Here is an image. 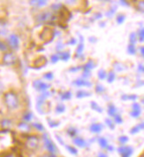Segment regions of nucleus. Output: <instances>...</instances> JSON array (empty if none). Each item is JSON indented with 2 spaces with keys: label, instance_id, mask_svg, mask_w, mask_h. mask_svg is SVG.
Listing matches in <instances>:
<instances>
[{
  "label": "nucleus",
  "instance_id": "bb28decb",
  "mask_svg": "<svg viewBox=\"0 0 144 157\" xmlns=\"http://www.w3.org/2000/svg\"><path fill=\"white\" fill-rule=\"evenodd\" d=\"M114 79H115L114 72H110L109 75H107V81H108V83H112L114 81Z\"/></svg>",
  "mask_w": 144,
  "mask_h": 157
},
{
  "label": "nucleus",
  "instance_id": "603ef678",
  "mask_svg": "<svg viewBox=\"0 0 144 157\" xmlns=\"http://www.w3.org/2000/svg\"><path fill=\"white\" fill-rule=\"evenodd\" d=\"M75 43H76V40H75L74 38H72L69 44H72V45H74V44H75Z\"/></svg>",
  "mask_w": 144,
  "mask_h": 157
},
{
  "label": "nucleus",
  "instance_id": "aec40b11",
  "mask_svg": "<svg viewBox=\"0 0 144 157\" xmlns=\"http://www.w3.org/2000/svg\"><path fill=\"white\" fill-rule=\"evenodd\" d=\"M127 52H128V53H129V54H132V55L135 54L136 53L135 45V44H130L127 46Z\"/></svg>",
  "mask_w": 144,
  "mask_h": 157
},
{
  "label": "nucleus",
  "instance_id": "423d86ee",
  "mask_svg": "<svg viewBox=\"0 0 144 157\" xmlns=\"http://www.w3.org/2000/svg\"><path fill=\"white\" fill-rule=\"evenodd\" d=\"M52 14H51L50 12H44V13H42L41 14H39L37 16V21L38 22H43V21H46L48 20H51L52 18Z\"/></svg>",
  "mask_w": 144,
  "mask_h": 157
},
{
  "label": "nucleus",
  "instance_id": "2eb2a0df",
  "mask_svg": "<svg viewBox=\"0 0 144 157\" xmlns=\"http://www.w3.org/2000/svg\"><path fill=\"white\" fill-rule=\"evenodd\" d=\"M89 96H91V93L85 91H79L76 93V97L77 98H79V99H81V98H85V97H89Z\"/></svg>",
  "mask_w": 144,
  "mask_h": 157
},
{
  "label": "nucleus",
  "instance_id": "c9c22d12",
  "mask_svg": "<svg viewBox=\"0 0 144 157\" xmlns=\"http://www.w3.org/2000/svg\"><path fill=\"white\" fill-rule=\"evenodd\" d=\"M105 123H106V124L110 127V129H111V130H114L115 126H114V124H113V122H112L110 119H106V120H105Z\"/></svg>",
  "mask_w": 144,
  "mask_h": 157
},
{
  "label": "nucleus",
  "instance_id": "b1692460",
  "mask_svg": "<svg viewBox=\"0 0 144 157\" xmlns=\"http://www.w3.org/2000/svg\"><path fill=\"white\" fill-rule=\"evenodd\" d=\"M97 75H98L99 79L103 80V79H105V78L107 77V73H106L103 69H101V70H99V72H98Z\"/></svg>",
  "mask_w": 144,
  "mask_h": 157
},
{
  "label": "nucleus",
  "instance_id": "c756f323",
  "mask_svg": "<svg viewBox=\"0 0 144 157\" xmlns=\"http://www.w3.org/2000/svg\"><path fill=\"white\" fill-rule=\"evenodd\" d=\"M114 68H115L117 71H123L126 67L123 66L122 64H120V63H118V62H117V63H115V64H114Z\"/></svg>",
  "mask_w": 144,
  "mask_h": 157
},
{
  "label": "nucleus",
  "instance_id": "4c0bfd02",
  "mask_svg": "<svg viewBox=\"0 0 144 157\" xmlns=\"http://www.w3.org/2000/svg\"><path fill=\"white\" fill-rule=\"evenodd\" d=\"M67 149L73 155H77V153H78L76 149L74 148V147H71V146H67Z\"/></svg>",
  "mask_w": 144,
  "mask_h": 157
},
{
  "label": "nucleus",
  "instance_id": "7ed1b4c3",
  "mask_svg": "<svg viewBox=\"0 0 144 157\" xmlns=\"http://www.w3.org/2000/svg\"><path fill=\"white\" fill-rule=\"evenodd\" d=\"M38 144H39V140L35 136L28 137L27 140V142H26L27 147L29 149H32V150H34L36 148L38 147Z\"/></svg>",
  "mask_w": 144,
  "mask_h": 157
},
{
  "label": "nucleus",
  "instance_id": "864d4df0",
  "mask_svg": "<svg viewBox=\"0 0 144 157\" xmlns=\"http://www.w3.org/2000/svg\"><path fill=\"white\" fill-rule=\"evenodd\" d=\"M143 67H144L142 66V65H139L138 70H139L140 72H143Z\"/></svg>",
  "mask_w": 144,
  "mask_h": 157
},
{
  "label": "nucleus",
  "instance_id": "8fccbe9b",
  "mask_svg": "<svg viewBox=\"0 0 144 157\" xmlns=\"http://www.w3.org/2000/svg\"><path fill=\"white\" fill-rule=\"evenodd\" d=\"M102 17L103 16L101 13H95V19H101Z\"/></svg>",
  "mask_w": 144,
  "mask_h": 157
},
{
  "label": "nucleus",
  "instance_id": "37998d69",
  "mask_svg": "<svg viewBox=\"0 0 144 157\" xmlns=\"http://www.w3.org/2000/svg\"><path fill=\"white\" fill-rule=\"evenodd\" d=\"M132 108H133L134 111H142L141 110V107H140V105L138 103H134L133 106H132Z\"/></svg>",
  "mask_w": 144,
  "mask_h": 157
},
{
  "label": "nucleus",
  "instance_id": "f257e3e1",
  "mask_svg": "<svg viewBox=\"0 0 144 157\" xmlns=\"http://www.w3.org/2000/svg\"><path fill=\"white\" fill-rule=\"evenodd\" d=\"M5 102L10 109H15L19 106V99L13 92H7L5 94Z\"/></svg>",
  "mask_w": 144,
  "mask_h": 157
},
{
  "label": "nucleus",
  "instance_id": "49530a36",
  "mask_svg": "<svg viewBox=\"0 0 144 157\" xmlns=\"http://www.w3.org/2000/svg\"><path fill=\"white\" fill-rule=\"evenodd\" d=\"M90 70H87V69H84V72H83V74H82V76L85 77V78H87V77H89L90 76Z\"/></svg>",
  "mask_w": 144,
  "mask_h": 157
},
{
  "label": "nucleus",
  "instance_id": "58836bf2",
  "mask_svg": "<svg viewBox=\"0 0 144 157\" xmlns=\"http://www.w3.org/2000/svg\"><path fill=\"white\" fill-rule=\"evenodd\" d=\"M141 115V111H132L131 113H130V116H132V117H135V118H138L139 116Z\"/></svg>",
  "mask_w": 144,
  "mask_h": 157
},
{
  "label": "nucleus",
  "instance_id": "09e8293b",
  "mask_svg": "<svg viewBox=\"0 0 144 157\" xmlns=\"http://www.w3.org/2000/svg\"><path fill=\"white\" fill-rule=\"evenodd\" d=\"M31 118H32V114H30V113L27 114L24 116V119H25L26 121H29V120H31Z\"/></svg>",
  "mask_w": 144,
  "mask_h": 157
},
{
  "label": "nucleus",
  "instance_id": "a878e982",
  "mask_svg": "<svg viewBox=\"0 0 144 157\" xmlns=\"http://www.w3.org/2000/svg\"><path fill=\"white\" fill-rule=\"evenodd\" d=\"M77 131L76 129H74V128H69L67 130V134L69 136H71L72 138H74L75 137V135H76Z\"/></svg>",
  "mask_w": 144,
  "mask_h": 157
},
{
  "label": "nucleus",
  "instance_id": "dca6fc26",
  "mask_svg": "<svg viewBox=\"0 0 144 157\" xmlns=\"http://www.w3.org/2000/svg\"><path fill=\"white\" fill-rule=\"evenodd\" d=\"M59 59H62L64 61H67L70 59V53L68 52H59Z\"/></svg>",
  "mask_w": 144,
  "mask_h": 157
},
{
  "label": "nucleus",
  "instance_id": "4be33fe9",
  "mask_svg": "<svg viewBox=\"0 0 144 157\" xmlns=\"http://www.w3.org/2000/svg\"><path fill=\"white\" fill-rule=\"evenodd\" d=\"M121 99L123 100H127V99H130V100H135L137 99V96L136 95H127V94H124L122 95Z\"/></svg>",
  "mask_w": 144,
  "mask_h": 157
},
{
  "label": "nucleus",
  "instance_id": "3c124183",
  "mask_svg": "<svg viewBox=\"0 0 144 157\" xmlns=\"http://www.w3.org/2000/svg\"><path fill=\"white\" fill-rule=\"evenodd\" d=\"M81 68V67H73V68L70 69V71H72V72H73V71H78V70H80Z\"/></svg>",
  "mask_w": 144,
  "mask_h": 157
},
{
  "label": "nucleus",
  "instance_id": "9b49d317",
  "mask_svg": "<svg viewBox=\"0 0 144 157\" xmlns=\"http://www.w3.org/2000/svg\"><path fill=\"white\" fill-rule=\"evenodd\" d=\"M90 131L94 133H99L102 132L103 125L101 124H93L90 125Z\"/></svg>",
  "mask_w": 144,
  "mask_h": 157
},
{
  "label": "nucleus",
  "instance_id": "338daca9",
  "mask_svg": "<svg viewBox=\"0 0 144 157\" xmlns=\"http://www.w3.org/2000/svg\"><path fill=\"white\" fill-rule=\"evenodd\" d=\"M7 157H13V156H12V155H9V156H7Z\"/></svg>",
  "mask_w": 144,
  "mask_h": 157
},
{
  "label": "nucleus",
  "instance_id": "79ce46f5",
  "mask_svg": "<svg viewBox=\"0 0 144 157\" xmlns=\"http://www.w3.org/2000/svg\"><path fill=\"white\" fill-rule=\"evenodd\" d=\"M44 76V78H46L47 80H52L53 79V77H54V75L51 72H49V73H46V74L43 75Z\"/></svg>",
  "mask_w": 144,
  "mask_h": 157
},
{
  "label": "nucleus",
  "instance_id": "cd10ccee",
  "mask_svg": "<svg viewBox=\"0 0 144 157\" xmlns=\"http://www.w3.org/2000/svg\"><path fill=\"white\" fill-rule=\"evenodd\" d=\"M125 20H126V16L124 14H119L117 16V22L119 24H122L125 21Z\"/></svg>",
  "mask_w": 144,
  "mask_h": 157
},
{
  "label": "nucleus",
  "instance_id": "0eeeda50",
  "mask_svg": "<svg viewBox=\"0 0 144 157\" xmlns=\"http://www.w3.org/2000/svg\"><path fill=\"white\" fill-rule=\"evenodd\" d=\"M34 86L36 90H39V91H44V90H47V89L50 87V85H49V84H47V83H42V81H40V80L34 81Z\"/></svg>",
  "mask_w": 144,
  "mask_h": 157
},
{
  "label": "nucleus",
  "instance_id": "f3484780",
  "mask_svg": "<svg viewBox=\"0 0 144 157\" xmlns=\"http://www.w3.org/2000/svg\"><path fill=\"white\" fill-rule=\"evenodd\" d=\"M98 143L102 148H107V147H108V142L106 140V139H104V138H99Z\"/></svg>",
  "mask_w": 144,
  "mask_h": 157
},
{
  "label": "nucleus",
  "instance_id": "c85d7f7f",
  "mask_svg": "<svg viewBox=\"0 0 144 157\" xmlns=\"http://www.w3.org/2000/svg\"><path fill=\"white\" fill-rule=\"evenodd\" d=\"M31 4L35 5L37 6H45L47 4V2L46 1H31Z\"/></svg>",
  "mask_w": 144,
  "mask_h": 157
},
{
  "label": "nucleus",
  "instance_id": "7c9ffc66",
  "mask_svg": "<svg viewBox=\"0 0 144 157\" xmlns=\"http://www.w3.org/2000/svg\"><path fill=\"white\" fill-rule=\"evenodd\" d=\"M66 110V107L64 106V105H62V104H59V105H58L57 106V108H56V112L57 113H63L64 111Z\"/></svg>",
  "mask_w": 144,
  "mask_h": 157
},
{
  "label": "nucleus",
  "instance_id": "ea45409f",
  "mask_svg": "<svg viewBox=\"0 0 144 157\" xmlns=\"http://www.w3.org/2000/svg\"><path fill=\"white\" fill-rule=\"evenodd\" d=\"M119 141L121 144H125V143H127V141H128V138H127V136H121V137L119 138Z\"/></svg>",
  "mask_w": 144,
  "mask_h": 157
},
{
  "label": "nucleus",
  "instance_id": "bf43d9fd",
  "mask_svg": "<svg viewBox=\"0 0 144 157\" xmlns=\"http://www.w3.org/2000/svg\"><path fill=\"white\" fill-rule=\"evenodd\" d=\"M57 139H58V140L59 141V142L61 143V144H62V145H64V141L62 140H60V138L59 137V136H57Z\"/></svg>",
  "mask_w": 144,
  "mask_h": 157
},
{
  "label": "nucleus",
  "instance_id": "5701e85b",
  "mask_svg": "<svg viewBox=\"0 0 144 157\" xmlns=\"http://www.w3.org/2000/svg\"><path fill=\"white\" fill-rule=\"evenodd\" d=\"M71 97H72V94H71L70 91H66L65 93H63V94L60 95V98H61V99H63V100L70 99H71Z\"/></svg>",
  "mask_w": 144,
  "mask_h": 157
},
{
  "label": "nucleus",
  "instance_id": "774afa93",
  "mask_svg": "<svg viewBox=\"0 0 144 157\" xmlns=\"http://www.w3.org/2000/svg\"><path fill=\"white\" fill-rule=\"evenodd\" d=\"M143 72H144V67H143Z\"/></svg>",
  "mask_w": 144,
  "mask_h": 157
},
{
  "label": "nucleus",
  "instance_id": "f03ea898",
  "mask_svg": "<svg viewBox=\"0 0 144 157\" xmlns=\"http://www.w3.org/2000/svg\"><path fill=\"white\" fill-rule=\"evenodd\" d=\"M43 141H44V146L46 149L50 152V154H55L57 153V147L56 146L53 144V142L48 138V135H44L43 136Z\"/></svg>",
  "mask_w": 144,
  "mask_h": 157
},
{
  "label": "nucleus",
  "instance_id": "0e129e2a",
  "mask_svg": "<svg viewBox=\"0 0 144 157\" xmlns=\"http://www.w3.org/2000/svg\"><path fill=\"white\" fill-rule=\"evenodd\" d=\"M101 23H102V24H100V26H101V27H104V26H105L104 22H101Z\"/></svg>",
  "mask_w": 144,
  "mask_h": 157
},
{
  "label": "nucleus",
  "instance_id": "412c9836",
  "mask_svg": "<svg viewBox=\"0 0 144 157\" xmlns=\"http://www.w3.org/2000/svg\"><path fill=\"white\" fill-rule=\"evenodd\" d=\"M129 40H130V44H135V43H136V41H137L136 33H135V32H132V33L130 34Z\"/></svg>",
  "mask_w": 144,
  "mask_h": 157
},
{
  "label": "nucleus",
  "instance_id": "f704fd0d",
  "mask_svg": "<svg viewBox=\"0 0 144 157\" xmlns=\"http://www.w3.org/2000/svg\"><path fill=\"white\" fill-rule=\"evenodd\" d=\"M137 8H138L139 11H141L142 13H144V1H140L138 3Z\"/></svg>",
  "mask_w": 144,
  "mask_h": 157
},
{
  "label": "nucleus",
  "instance_id": "4468645a",
  "mask_svg": "<svg viewBox=\"0 0 144 157\" xmlns=\"http://www.w3.org/2000/svg\"><path fill=\"white\" fill-rule=\"evenodd\" d=\"M116 112H117V109L115 108V106L113 104H109L108 106V114L110 116H115L116 115Z\"/></svg>",
  "mask_w": 144,
  "mask_h": 157
},
{
  "label": "nucleus",
  "instance_id": "de8ad7c7",
  "mask_svg": "<svg viewBox=\"0 0 144 157\" xmlns=\"http://www.w3.org/2000/svg\"><path fill=\"white\" fill-rule=\"evenodd\" d=\"M0 50H2V51H6V50H7L6 45H5L4 43H2L1 41H0Z\"/></svg>",
  "mask_w": 144,
  "mask_h": 157
},
{
  "label": "nucleus",
  "instance_id": "393cba45",
  "mask_svg": "<svg viewBox=\"0 0 144 157\" xmlns=\"http://www.w3.org/2000/svg\"><path fill=\"white\" fill-rule=\"evenodd\" d=\"M19 128L22 131H25V132H28L29 131V126L27 123H21V124L19 125Z\"/></svg>",
  "mask_w": 144,
  "mask_h": 157
},
{
  "label": "nucleus",
  "instance_id": "1a4fd4ad",
  "mask_svg": "<svg viewBox=\"0 0 144 157\" xmlns=\"http://www.w3.org/2000/svg\"><path fill=\"white\" fill-rule=\"evenodd\" d=\"M73 83L77 85V86H79V87H81V86H91L92 85V83L88 82V81H87V80H85V79H77Z\"/></svg>",
  "mask_w": 144,
  "mask_h": 157
},
{
  "label": "nucleus",
  "instance_id": "a18cd8bd",
  "mask_svg": "<svg viewBox=\"0 0 144 157\" xmlns=\"http://www.w3.org/2000/svg\"><path fill=\"white\" fill-rule=\"evenodd\" d=\"M62 7V5L61 4H53L52 6H51V8H53V10H55V11H57V10H59Z\"/></svg>",
  "mask_w": 144,
  "mask_h": 157
},
{
  "label": "nucleus",
  "instance_id": "20e7f679",
  "mask_svg": "<svg viewBox=\"0 0 144 157\" xmlns=\"http://www.w3.org/2000/svg\"><path fill=\"white\" fill-rule=\"evenodd\" d=\"M3 61L5 65H13L15 63L16 61V57L13 53L12 52H6L5 55H4V58H3Z\"/></svg>",
  "mask_w": 144,
  "mask_h": 157
},
{
  "label": "nucleus",
  "instance_id": "4d7b16f0",
  "mask_svg": "<svg viewBox=\"0 0 144 157\" xmlns=\"http://www.w3.org/2000/svg\"><path fill=\"white\" fill-rule=\"evenodd\" d=\"M89 41L92 42V43H94V42H96V39L94 37V36H92V37H89Z\"/></svg>",
  "mask_w": 144,
  "mask_h": 157
},
{
  "label": "nucleus",
  "instance_id": "13d9d810",
  "mask_svg": "<svg viewBox=\"0 0 144 157\" xmlns=\"http://www.w3.org/2000/svg\"><path fill=\"white\" fill-rule=\"evenodd\" d=\"M120 4L121 5H125V6H128V3L127 1H120Z\"/></svg>",
  "mask_w": 144,
  "mask_h": 157
},
{
  "label": "nucleus",
  "instance_id": "5fc2aeb1",
  "mask_svg": "<svg viewBox=\"0 0 144 157\" xmlns=\"http://www.w3.org/2000/svg\"><path fill=\"white\" fill-rule=\"evenodd\" d=\"M2 124H3V126H5L6 124L10 125V122H9V121H7V120H5V121H4V123H2Z\"/></svg>",
  "mask_w": 144,
  "mask_h": 157
},
{
  "label": "nucleus",
  "instance_id": "39448f33",
  "mask_svg": "<svg viewBox=\"0 0 144 157\" xmlns=\"http://www.w3.org/2000/svg\"><path fill=\"white\" fill-rule=\"evenodd\" d=\"M133 148L131 147H120L118 148V152L122 157H130L133 154Z\"/></svg>",
  "mask_w": 144,
  "mask_h": 157
},
{
  "label": "nucleus",
  "instance_id": "680f3d73",
  "mask_svg": "<svg viewBox=\"0 0 144 157\" xmlns=\"http://www.w3.org/2000/svg\"><path fill=\"white\" fill-rule=\"evenodd\" d=\"M107 149H108L109 151H110V152H111V151L113 150V147H110V146H108V147H107Z\"/></svg>",
  "mask_w": 144,
  "mask_h": 157
},
{
  "label": "nucleus",
  "instance_id": "473e14b6",
  "mask_svg": "<svg viewBox=\"0 0 144 157\" xmlns=\"http://www.w3.org/2000/svg\"><path fill=\"white\" fill-rule=\"evenodd\" d=\"M115 12H116V7H113V8L110 9V10L106 13V16L108 17V18H111V17L113 16V14L115 13Z\"/></svg>",
  "mask_w": 144,
  "mask_h": 157
},
{
  "label": "nucleus",
  "instance_id": "9d476101",
  "mask_svg": "<svg viewBox=\"0 0 144 157\" xmlns=\"http://www.w3.org/2000/svg\"><path fill=\"white\" fill-rule=\"evenodd\" d=\"M74 143L78 146V147H86L88 145H87V143H86V141L83 140V139H81V138H80V137H76V138H74Z\"/></svg>",
  "mask_w": 144,
  "mask_h": 157
},
{
  "label": "nucleus",
  "instance_id": "c03bdc74",
  "mask_svg": "<svg viewBox=\"0 0 144 157\" xmlns=\"http://www.w3.org/2000/svg\"><path fill=\"white\" fill-rule=\"evenodd\" d=\"M33 126L35 127L37 130H39V131H43L44 130V128H43V126H42V124H40L39 123H35V124H33Z\"/></svg>",
  "mask_w": 144,
  "mask_h": 157
},
{
  "label": "nucleus",
  "instance_id": "ddd939ff",
  "mask_svg": "<svg viewBox=\"0 0 144 157\" xmlns=\"http://www.w3.org/2000/svg\"><path fill=\"white\" fill-rule=\"evenodd\" d=\"M142 129H144V123L138 124V125L135 126L134 128H132V130L130 131V133H131V134H135V133L139 132H140L141 130H142Z\"/></svg>",
  "mask_w": 144,
  "mask_h": 157
},
{
  "label": "nucleus",
  "instance_id": "2f4dec72",
  "mask_svg": "<svg viewBox=\"0 0 144 157\" xmlns=\"http://www.w3.org/2000/svg\"><path fill=\"white\" fill-rule=\"evenodd\" d=\"M114 120H115V123L116 124H122L123 123V119H122V117H121V116L120 115H115V116H114Z\"/></svg>",
  "mask_w": 144,
  "mask_h": 157
},
{
  "label": "nucleus",
  "instance_id": "72a5a7b5",
  "mask_svg": "<svg viewBox=\"0 0 144 157\" xmlns=\"http://www.w3.org/2000/svg\"><path fill=\"white\" fill-rule=\"evenodd\" d=\"M139 40L140 42H143L144 41V28L143 29H140L139 30Z\"/></svg>",
  "mask_w": 144,
  "mask_h": 157
},
{
  "label": "nucleus",
  "instance_id": "e433bc0d",
  "mask_svg": "<svg viewBox=\"0 0 144 157\" xmlns=\"http://www.w3.org/2000/svg\"><path fill=\"white\" fill-rule=\"evenodd\" d=\"M104 91H105V89L103 88V86H102V85L97 84V85L95 86V91H96L97 93H101V92H103Z\"/></svg>",
  "mask_w": 144,
  "mask_h": 157
},
{
  "label": "nucleus",
  "instance_id": "6e6552de",
  "mask_svg": "<svg viewBox=\"0 0 144 157\" xmlns=\"http://www.w3.org/2000/svg\"><path fill=\"white\" fill-rule=\"evenodd\" d=\"M9 44L13 48V49H17L19 47V38H18L17 36L15 35H11L9 36Z\"/></svg>",
  "mask_w": 144,
  "mask_h": 157
},
{
  "label": "nucleus",
  "instance_id": "69168bd1",
  "mask_svg": "<svg viewBox=\"0 0 144 157\" xmlns=\"http://www.w3.org/2000/svg\"><path fill=\"white\" fill-rule=\"evenodd\" d=\"M142 103H143V104H144V99H142Z\"/></svg>",
  "mask_w": 144,
  "mask_h": 157
},
{
  "label": "nucleus",
  "instance_id": "052dcab7",
  "mask_svg": "<svg viewBox=\"0 0 144 157\" xmlns=\"http://www.w3.org/2000/svg\"><path fill=\"white\" fill-rule=\"evenodd\" d=\"M141 53H142V55H143L144 56V46L141 47Z\"/></svg>",
  "mask_w": 144,
  "mask_h": 157
},
{
  "label": "nucleus",
  "instance_id": "f8f14e48",
  "mask_svg": "<svg viewBox=\"0 0 144 157\" xmlns=\"http://www.w3.org/2000/svg\"><path fill=\"white\" fill-rule=\"evenodd\" d=\"M81 38V42H80V44H79V45H78V48H77L76 51V56L77 57H79V56H81V53H82V52H83V49H84V44H83V36H80Z\"/></svg>",
  "mask_w": 144,
  "mask_h": 157
},
{
  "label": "nucleus",
  "instance_id": "6e6d98bb",
  "mask_svg": "<svg viewBox=\"0 0 144 157\" xmlns=\"http://www.w3.org/2000/svg\"><path fill=\"white\" fill-rule=\"evenodd\" d=\"M42 157H57L54 154H50V155H44V156H42Z\"/></svg>",
  "mask_w": 144,
  "mask_h": 157
},
{
  "label": "nucleus",
  "instance_id": "a19ab883",
  "mask_svg": "<svg viewBox=\"0 0 144 157\" xmlns=\"http://www.w3.org/2000/svg\"><path fill=\"white\" fill-rule=\"evenodd\" d=\"M59 60V57L58 55H52V56H51V63L55 64V63H57Z\"/></svg>",
  "mask_w": 144,
  "mask_h": 157
},
{
  "label": "nucleus",
  "instance_id": "6ab92c4d",
  "mask_svg": "<svg viewBox=\"0 0 144 157\" xmlns=\"http://www.w3.org/2000/svg\"><path fill=\"white\" fill-rule=\"evenodd\" d=\"M90 105H91V108H92V109L95 110V111H96V112H98V113H102L103 112V108H101L100 106H98L95 101H92Z\"/></svg>",
  "mask_w": 144,
  "mask_h": 157
},
{
  "label": "nucleus",
  "instance_id": "a211bd4d",
  "mask_svg": "<svg viewBox=\"0 0 144 157\" xmlns=\"http://www.w3.org/2000/svg\"><path fill=\"white\" fill-rule=\"evenodd\" d=\"M95 67V63H94L93 60H88L86 64H85V66L83 67V68L84 69H87V70H91L92 68H94Z\"/></svg>",
  "mask_w": 144,
  "mask_h": 157
},
{
  "label": "nucleus",
  "instance_id": "e2e57ef3",
  "mask_svg": "<svg viewBox=\"0 0 144 157\" xmlns=\"http://www.w3.org/2000/svg\"><path fill=\"white\" fill-rule=\"evenodd\" d=\"M98 157H107V155H104V154H100Z\"/></svg>",
  "mask_w": 144,
  "mask_h": 157
}]
</instances>
